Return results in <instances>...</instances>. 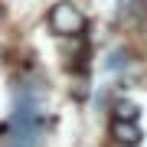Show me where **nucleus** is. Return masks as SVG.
<instances>
[{
	"mask_svg": "<svg viewBox=\"0 0 147 147\" xmlns=\"http://www.w3.org/2000/svg\"><path fill=\"white\" fill-rule=\"evenodd\" d=\"M42 141H46V115L36 95L23 92L16 98L10 121L0 131V147H42Z\"/></svg>",
	"mask_w": 147,
	"mask_h": 147,
	"instance_id": "1",
	"label": "nucleus"
},
{
	"mask_svg": "<svg viewBox=\"0 0 147 147\" xmlns=\"http://www.w3.org/2000/svg\"><path fill=\"white\" fill-rule=\"evenodd\" d=\"M49 26H53V33H59V36H75V33L85 30V16L79 13V7H72V3H56L53 10H49Z\"/></svg>",
	"mask_w": 147,
	"mask_h": 147,
	"instance_id": "2",
	"label": "nucleus"
},
{
	"mask_svg": "<svg viewBox=\"0 0 147 147\" xmlns=\"http://www.w3.org/2000/svg\"><path fill=\"white\" fill-rule=\"evenodd\" d=\"M111 137H115L118 144H137V141H141V127H137V121L115 118V121H111Z\"/></svg>",
	"mask_w": 147,
	"mask_h": 147,
	"instance_id": "3",
	"label": "nucleus"
},
{
	"mask_svg": "<svg viewBox=\"0 0 147 147\" xmlns=\"http://www.w3.org/2000/svg\"><path fill=\"white\" fill-rule=\"evenodd\" d=\"M115 118H121V121H137V105H134V101H118V105H115Z\"/></svg>",
	"mask_w": 147,
	"mask_h": 147,
	"instance_id": "4",
	"label": "nucleus"
}]
</instances>
